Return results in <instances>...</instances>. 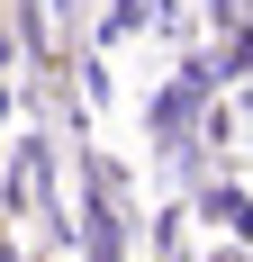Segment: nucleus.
Here are the masks:
<instances>
[{"instance_id":"obj_1","label":"nucleus","mask_w":253,"mask_h":262,"mask_svg":"<svg viewBox=\"0 0 253 262\" xmlns=\"http://www.w3.org/2000/svg\"><path fill=\"white\" fill-rule=\"evenodd\" d=\"M0 262H9V244H0Z\"/></svg>"}]
</instances>
